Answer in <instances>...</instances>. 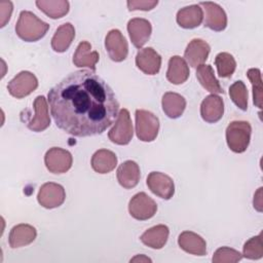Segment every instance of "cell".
I'll list each match as a JSON object with an SVG mask.
<instances>
[{
    "label": "cell",
    "instance_id": "cell-37",
    "mask_svg": "<svg viewBox=\"0 0 263 263\" xmlns=\"http://www.w3.org/2000/svg\"><path fill=\"white\" fill-rule=\"evenodd\" d=\"M262 187H260L257 192L254 195V200H253V204L254 208L258 211V212H262Z\"/></svg>",
    "mask_w": 263,
    "mask_h": 263
},
{
    "label": "cell",
    "instance_id": "cell-10",
    "mask_svg": "<svg viewBox=\"0 0 263 263\" xmlns=\"http://www.w3.org/2000/svg\"><path fill=\"white\" fill-rule=\"evenodd\" d=\"M105 47L109 58L114 62H122L128 53V44L122 33L113 29L109 31L105 38Z\"/></svg>",
    "mask_w": 263,
    "mask_h": 263
},
{
    "label": "cell",
    "instance_id": "cell-33",
    "mask_svg": "<svg viewBox=\"0 0 263 263\" xmlns=\"http://www.w3.org/2000/svg\"><path fill=\"white\" fill-rule=\"evenodd\" d=\"M242 251H243L242 256L248 259H251V260L261 259L263 256L262 232L256 236L251 237L249 240H247Z\"/></svg>",
    "mask_w": 263,
    "mask_h": 263
},
{
    "label": "cell",
    "instance_id": "cell-34",
    "mask_svg": "<svg viewBox=\"0 0 263 263\" xmlns=\"http://www.w3.org/2000/svg\"><path fill=\"white\" fill-rule=\"evenodd\" d=\"M241 259L242 255L238 251L228 247H222L214 253L212 261L214 263H235Z\"/></svg>",
    "mask_w": 263,
    "mask_h": 263
},
{
    "label": "cell",
    "instance_id": "cell-21",
    "mask_svg": "<svg viewBox=\"0 0 263 263\" xmlns=\"http://www.w3.org/2000/svg\"><path fill=\"white\" fill-rule=\"evenodd\" d=\"M37 236V231L35 227L29 224H18L10 230L8 241L12 249L22 248L30 245L35 240Z\"/></svg>",
    "mask_w": 263,
    "mask_h": 263
},
{
    "label": "cell",
    "instance_id": "cell-12",
    "mask_svg": "<svg viewBox=\"0 0 263 263\" xmlns=\"http://www.w3.org/2000/svg\"><path fill=\"white\" fill-rule=\"evenodd\" d=\"M199 6L204 10V27L216 32H221L226 28L227 15L219 4L206 1L200 2Z\"/></svg>",
    "mask_w": 263,
    "mask_h": 263
},
{
    "label": "cell",
    "instance_id": "cell-17",
    "mask_svg": "<svg viewBox=\"0 0 263 263\" xmlns=\"http://www.w3.org/2000/svg\"><path fill=\"white\" fill-rule=\"evenodd\" d=\"M224 114L223 99L217 95H210L201 102L200 115L201 118L209 123L219 121Z\"/></svg>",
    "mask_w": 263,
    "mask_h": 263
},
{
    "label": "cell",
    "instance_id": "cell-20",
    "mask_svg": "<svg viewBox=\"0 0 263 263\" xmlns=\"http://www.w3.org/2000/svg\"><path fill=\"white\" fill-rule=\"evenodd\" d=\"M100 59L99 52L91 50V45L87 41H82L78 44L74 55L73 64L78 68H89L91 71H96V64Z\"/></svg>",
    "mask_w": 263,
    "mask_h": 263
},
{
    "label": "cell",
    "instance_id": "cell-29",
    "mask_svg": "<svg viewBox=\"0 0 263 263\" xmlns=\"http://www.w3.org/2000/svg\"><path fill=\"white\" fill-rule=\"evenodd\" d=\"M37 7L50 18H60L69 11L70 4L66 0H38Z\"/></svg>",
    "mask_w": 263,
    "mask_h": 263
},
{
    "label": "cell",
    "instance_id": "cell-36",
    "mask_svg": "<svg viewBox=\"0 0 263 263\" xmlns=\"http://www.w3.org/2000/svg\"><path fill=\"white\" fill-rule=\"evenodd\" d=\"M12 12V3L10 1L0 2V14H1V27H4L9 21Z\"/></svg>",
    "mask_w": 263,
    "mask_h": 263
},
{
    "label": "cell",
    "instance_id": "cell-2",
    "mask_svg": "<svg viewBox=\"0 0 263 263\" xmlns=\"http://www.w3.org/2000/svg\"><path fill=\"white\" fill-rule=\"evenodd\" d=\"M49 29V25L31 11L23 10L15 25L16 35L26 42H35L43 38Z\"/></svg>",
    "mask_w": 263,
    "mask_h": 263
},
{
    "label": "cell",
    "instance_id": "cell-30",
    "mask_svg": "<svg viewBox=\"0 0 263 263\" xmlns=\"http://www.w3.org/2000/svg\"><path fill=\"white\" fill-rule=\"evenodd\" d=\"M218 75L222 78L231 77L236 69V62L232 54L228 52H220L215 58Z\"/></svg>",
    "mask_w": 263,
    "mask_h": 263
},
{
    "label": "cell",
    "instance_id": "cell-16",
    "mask_svg": "<svg viewBox=\"0 0 263 263\" xmlns=\"http://www.w3.org/2000/svg\"><path fill=\"white\" fill-rule=\"evenodd\" d=\"M210 51L211 47L206 41L195 38L188 43L184 51V58L188 62L189 66H191L192 68H196L200 65H203L209 57Z\"/></svg>",
    "mask_w": 263,
    "mask_h": 263
},
{
    "label": "cell",
    "instance_id": "cell-13",
    "mask_svg": "<svg viewBox=\"0 0 263 263\" xmlns=\"http://www.w3.org/2000/svg\"><path fill=\"white\" fill-rule=\"evenodd\" d=\"M127 32L134 46L141 49L150 39L152 27L148 20L135 17L128 21Z\"/></svg>",
    "mask_w": 263,
    "mask_h": 263
},
{
    "label": "cell",
    "instance_id": "cell-11",
    "mask_svg": "<svg viewBox=\"0 0 263 263\" xmlns=\"http://www.w3.org/2000/svg\"><path fill=\"white\" fill-rule=\"evenodd\" d=\"M148 188L158 197L171 199L175 193V184L173 179L160 172H151L147 177Z\"/></svg>",
    "mask_w": 263,
    "mask_h": 263
},
{
    "label": "cell",
    "instance_id": "cell-5",
    "mask_svg": "<svg viewBox=\"0 0 263 263\" xmlns=\"http://www.w3.org/2000/svg\"><path fill=\"white\" fill-rule=\"evenodd\" d=\"M134 135L133 123L127 109L123 108L119 111L115 124L108 133L109 140L117 145H127Z\"/></svg>",
    "mask_w": 263,
    "mask_h": 263
},
{
    "label": "cell",
    "instance_id": "cell-19",
    "mask_svg": "<svg viewBox=\"0 0 263 263\" xmlns=\"http://www.w3.org/2000/svg\"><path fill=\"white\" fill-rule=\"evenodd\" d=\"M178 245L186 253L195 256H204L206 254L205 240L192 231H183L178 237Z\"/></svg>",
    "mask_w": 263,
    "mask_h": 263
},
{
    "label": "cell",
    "instance_id": "cell-24",
    "mask_svg": "<svg viewBox=\"0 0 263 263\" xmlns=\"http://www.w3.org/2000/svg\"><path fill=\"white\" fill-rule=\"evenodd\" d=\"M189 77V67L186 61L179 57L174 55L168 61L166 71V79L173 84H182Z\"/></svg>",
    "mask_w": 263,
    "mask_h": 263
},
{
    "label": "cell",
    "instance_id": "cell-4",
    "mask_svg": "<svg viewBox=\"0 0 263 263\" xmlns=\"http://www.w3.org/2000/svg\"><path fill=\"white\" fill-rule=\"evenodd\" d=\"M136 117V134L143 142H152L156 139L159 130V119L152 112L138 109Z\"/></svg>",
    "mask_w": 263,
    "mask_h": 263
},
{
    "label": "cell",
    "instance_id": "cell-26",
    "mask_svg": "<svg viewBox=\"0 0 263 263\" xmlns=\"http://www.w3.org/2000/svg\"><path fill=\"white\" fill-rule=\"evenodd\" d=\"M75 37L74 26L70 23L61 25L51 38V47L57 52L66 51Z\"/></svg>",
    "mask_w": 263,
    "mask_h": 263
},
{
    "label": "cell",
    "instance_id": "cell-35",
    "mask_svg": "<svg viewBox=\"0 0 263 263\" xmlns=\"http://www.w3.org/2000/svg\"><path fill=\"white\" fill-rule=\"evenodd\" d=\"M158 4L157 0H129L127 1V7L129 11L143 10L148 11L153 9Z\"/></svg>",
    "mask_w": 263,
    "mask_h": 263
},
{
    "label": "cell",
    "instance_id": "cell-1",
    "mask_svg": "<svg viewBox=\"0 0 263 263\" xmlns=\"http://www.w3.org/2000/svg\"><path fill=\"white\" fill-rule=\"evenodd\" d=\"M48 102L57 126L74 137L103 134L119 110L113 89L90 70L75 71L58 82Z\"/></svg>",
    "mask_w": 263,
    "mask_h": 263
},
{
    "label": "cell",
    "instance_id": "cell-28",
    "mask_svg": "<svg viewBox=\"0 0 263 263\" xmlns=\"http://www.w3.org/2000/svg\"><path fill=\"white\" fill-rule=\"evenodd\" d=\"M196 78L201 84V86L212 95L223 93L224 90L220 85L219 81L215 77L214 69L211 65H200L196 70Z\"/></svg>",
    "mask_w": 263,
    "mask_h": 263
},
{
    "label": "cell",
    "instance_id": "cell-31",
    "mask_svg": "<svg viewBox=\"0 0 263 263\" xmlns=\"http://www.w3.org/2000/svg\"><path fill=\"white\" fill-rule=\"evenodd\" d=\"M229 96L240 110L246 111L248 109V89L241 80H237L230 85Z\"/></svg>",
    "mask_w": 263,
    "mask_h": 263
},
{
    "label": "cell",
    "instance_id": "cell-27",
    "mask_svg": "<svg viewBox=\"0 0 263 263\" xmlns=\"http://www.w3.org/2000/svg\"><path fill=\"white\" fill-rule=\"evenodd\" d=\"M161 105L164 114L170 118L176 119L183 114L186 108V100L177 92L168 91L162 96Z\"/></svg>",
    "mask_w": 263,
    "mask_h": 263
},
{
    "label": "cell",
    "instance_id": "cell-25",
    "mask_svg": "<svg viewBox=\"0 0 263 263\" xmlns=\"http://www.w3.org/2000/svg\"><path fill=\"white\" fill-rule=\"evenodd\" d=\"M90 163L95 172L99 174H108L117 165V156L110 150L100 149L93 153Z\"/></svg>",
    "mask_w": 263,
    "mask_h": 263
},
{
    "label": "cell",
    "instance_id": "cell-38",
    "mask_svg": "<svg viewBox=\"0 0 263 263\" xmlns=\"http://www.w3.org/2000/svg\"><path fill=\"white\" fill-rule=\"evenodd\" d=\"M152 260L145 255H137L133 259H130V262H151Z\"/></svg>",
    "mask_w": 263,
    "mask_h": 263
},
{
    "label": "cell",
    "instance_id": "cell-15",
    "mask_svg": "<svg viewBox=\"0 0 263 263\" xmlns=\"http://www.w3.org/2000/svg\"><path fill=\"white\" fill-rule=\"evenodd\" d=\"M136 65L143 73L155 75L160 70L161 57L152 47L141 48L136 55Z\"/></svg>",
    "mask_w": 263,
    "mask_h": 263
},
{
    "label": "cell",
    "instance_id": "cell-8",
    "mask_svg": "<svg viewBox=\"0 0 263 263\" xmlns=\"http://www.w3.org/2000/svg\"><path fill=\"white\" fill-rule=\"evenodd\" d=\"M73 162L72 154L63 148L52 147L45 153L44 163L46 168L52 174H64L68 172Z\"/></svg>",
    "mask_w": 263,
    "mask_h": 263
},
{
    "label": "cell",
    "instance_id": "cell-6",
    "mask_svg": "<svg viewBox=\"0 0 263 263\" xmlns=\"http://www.w3.org/2000/svg\"><path fill=\"white\" fill-rule=\"evenodd\" d=\"M156 202L145 192H139L135 194L128 203L129 215L136 220H148L156 214Z\"/></svg>",
    "mask_w": 263,
    "mask_h": 263
},
{
    "label": "cell",
    "instance_id": "cell-9",
    "mask_svg": "<svg viewBox=\"0 0 263 263\" xmlns=\"http://www.w3.org/2000/svg\"><path fill=\"white\" fill-rule=\"evenodd\" d=\"M66 192L62 185L53 182L43 184L38 192L37 200L45 209H54L64 203Z\"/></svg>",
    "mask_w": 263,
    "mask_h": 263
},
{
    "label": "cell",
    "instance_id": "cell-14",
    "mask_svg": "<svg viewBox=\"0 0 263 263\" xmlns=\"http://www.w3.org/2000/svg\"><path fill=\"white\" fill-rule=\"evenodd\" d=\"M35 114L27 122L29 129L39 133L46 129L50 124V117L48 113L47 101L43 96H38L33 103Z\"/></svg>",
    "mask_w": 263,
    "mask_h": 263
},
{
    "label": "cell",
    "instance_id": "cell-23",
    "mask_svg": "<svg viewBox=\"0 0 263 263\" xmlns=\"http://www.w3.org/2000/svg\"><path fill=\"white\" fill-rule=\"evenodd\" d=\"M203 18L202 8L193 4L181 8L177 13V23L184 29H194L198 27Z\"/></svg>",
    "mask_w": 263,
    "mask_h": 263
},
{
    "label": "cell",
    "instance_id": "cell-22",
    "mask_svg": "<svg viewBox=\"0 0 263 263\" xmlns=\"http://www.w3.org/2000/svg\"><path fill=\"white\" fill-rule=\"evenodd\" d=\"M168 233H170L168 227L166 225L159 224L147 229L141 235L140 239L145 246L151 249L159 250L163 248L164 245L166 243L168 238Z\"/></svg>",
    "mask_w": 263,
    "mask_h": 263
},
{
    "label": "cell",
    "instance_id": "cell-32",
    "mask_svg": "<svg viewBox=\"0 0 263 263\" xmlns=\"http://www.w3.org/2000/svg\"><path fill=\"white\" fill-rule=\"evenodd\" d=\"M247 76L250 79L253 87V102L259 109L262 108V79L261 71L258 68L249 69Z\"/></svg>",
    "mask_w": 263,
    "mask_h": 263
},
{
    "label": "cell",
    "instance_id": "cell-3",
    "mask_svg": "<svg viewBox=\"0 0 263 263\" xmlns=\"http://www.w3.org/2000/svg\"><path fill=\"white\" fill-rule=\"evenodd\" d=\"M252 127L248 121H231L226 128V142L229 149L235 153H242L247 150L251 140Z\"/></svg>",
    "mask_w": 263,
    "mask_h": 263
},
{
    "label": "cell",
    "instance_id": "cell-7",
    "mask_svg": "<svg viewBox=\"0 0 263 263\" xmlns=\"http://www.w3.org/2000/svg\"><path fill=\"white\" fill-rule=\"evenodd\" d=\"M38 87L37 77L29 71H22L7 84L8 92L16 98L23 99L32 93Z\"/></svg>",
    "mask_w": 263,
    "mask_h": 263
},
{
    "label": "cell",
    "instance_id": "cell-18",
    "mask_svg": "<svg viewBox=\"0 0 263 263\" xmlns=\"http://www.w3.org/2000/svg\"><path fill=\"white\" fill-rule=\"evenodd\" d=\"M117 181L125 189L136 187L141 178L139 164L134 160H126L122 162L117 168Z\"/></svg>",
    "mask_w": 263,
    "mask_h": 263
}]
</instances>
